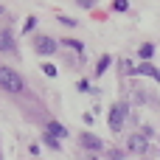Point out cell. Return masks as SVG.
<instances>
[{
	"mask_svg": "<svg viewBox=\"0 0 160 160\" xmlns=\"http://www.w3.org/2000/svg\"><path fill=\"white\" fill-rule=\"evenodd\" d=\"M0 87H3V90H8V93H22L25 82H22V76H20L17 70H11V68L0 65Z\"/></svg>",
	"mask_w": 160,
	"mask_h": 160,
	"instance_id": "6da1fadb",
	"label": "cell"
},
{
	"mask_svg": "<svg viewBox=\"0 0 160 160\" xmlns=\"http://www.w3.org/2000/svg\"><path fill=\"white\" fill-rule=\"evenodd\" d=\"M124 121H127V104H115V107L110 110V129L118 132V129L124 127Z\"/></svg>",
	"mask_w": 160,
	"mask_h": 160,
	"instance_id": "7a4b0ae2",
	"label": "cell"
},
{
	"mask_svg": "<svg viewBox=\"0 0 160 160\" xmlns=\"http://www.w3.org/2000/svg\"><path fill=\"white\" fill-rule=\"evenodd\" d=\"M129 149H132L135 155H143V152L149 149V141H146V135H132V138H129Z\"/></svg>",
	"mask_w": 160,
	"mask_h": 160,
	"instance_id": "3957f363",
	"label": "cell"
},
{
	"mask_svg": "<svg viewBox=\"0 0 160 160\" xmlns=\"http://www.w3.org/2000/svg\"><path fill=\"white\" fill-rule=\"evenodd\" d=\"M79 141H82V146H84V149H93V152H98V149L104 146V143H101V138H96V135H90V132H82V138H79Z\"/></svg>",
	"mask_w": 160,
	"mask_h": 160,
	"instance_id": "277c9868",
	"label": "cell"
},
{
	"mask_svg": "<svg viewBox=\"0 0 160 160\" xmlns=\"http://www.w3.org/2000/svg\"><path fill=\"white\" fill-rule=\"evenodd\" d=\"M53 48H56V42H53L51 37H39V39H37V51H39V53H53Z\"/></svg>",
	"mask_w": 160,
	"mask_h": 160,
	"instance_id": "5b68a950",
	"label": "cell"
},
{
	"mask_svg": "<svg viewBox=\"0 0 160 160\" xmlns=\"http://www.w3.org/2000/svg\"><path fill=\"white\" fill-rule=\"evenodd\" d=\"M132 73H143V76H152V79L160 82V70L152 68V65H138V68H132Z\"/></svg>",
	"mask_w": 160,
	"mask_h": 160,
	"instance_id": "8992f818",
	"label": "cell"
},
{
	"mask_svg": "<svg viewBox=\"0 0 160 160\" xmlns=\"http://www.w3.org/2000/svg\"><path fill=\"white\" fill-rule=\"evenodd\" d=\"M14 42H11V34L8 31H0V51H11Z\"/></svg>",
	"mask_w": 160,
	"mask_h": 160,
	"instance_id": "52a82bcc",
	"label": "cell"
},
{
	"mask_svg": "<svg viewBox=\"0 0 160 160\" xmlns=\"http://www.w3.org/2000/svg\"><path fill=\"white\" fill-rule=\"evenodd\" d=\"M48 132H51L53 138H65V135H68V132H65V127H62V124H53V121H51V127H48Z\"/></svg>",
	"mask_w": 160,
	"mask_h": 160,
	"instance_id": "ba28073f",
	"label": "cell"
},
{
	"mask_svg": "<svg viewBox=\"0 0 160 160\" xmlns=\"http://www.w3.org/2000/svg\"><path fill=\"white\" fill-rule=\"evenodd\" d=\"M107 65H110V56H101V62H98L96 73H104V70H107Z\"/></svg>",
	"mask_w": 160,
	"mask_h": 160,
	"instance_id": "9c48e42d",
	"label": "cell"
},
{
	"mask_svg": "<svg viewBox=\"0 0 160 160\" xmlns=\"http://www.w3.org/2000/svg\"><path fill=\"white\" fill-rule=\"evenodd\" d=\"M152 51H155L152 45H141V56H143V59H149V56H152Z\"/></svg>",
	"mask_w": 160,
	"mask_h": 160,
	"instance_id": "30bf717a",
	"label": "cell"
},
{
	"mask_svg": "<svg viewBox=\"0 0 160 160\" xmlns=\"http://www.w3.org/2000/svg\"><path fill=\"white\" fill-rule=\"evenodd\" d=\"M34 25H37V17H28V22H25V25H22V31H25V34H28V31H31V28H34Z\"/></svg>",
	"mask_w": 160,
	"mask_h": 160,
	"instance_id": "8fae6325",
	"label": "cell"
},
{
	"mask_svg": "<svg viewBox=\"0 0 160 160\" xmlns=\"http://www.w3.org/2000/svg\"><path fill=\"white\" fill-rule=\"evenodd\" d=\"M90 160H98V158H90Z\"/></svg>",
	"mask_w": 160,
	"mask_h": 160,
	"instance_id": "7c38bea8",
	"label": "cell"
}]
</instances>
